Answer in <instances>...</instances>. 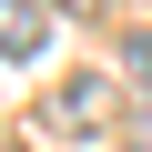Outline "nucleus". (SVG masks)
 Segmentation results:
<instances>
[{"label": "nucleus", "mask_w": 152, "mask_h": 152, "mask_svg": "<svg viewBox=\"0 0 152 152\" xmlns=\"http://www.w3.org/2000/svg\"><path fill=\"white\" fill-rule=\"evenodd\" d=\"M122 102H112V81H102V71H71V81H61V102H51V132H71V142H81V132H102Z\"/></svg>", "instance_id": "obj_1"}, {"label": "nucleus", "mask_w": 152, "mask_h": 152, "mask_svg": "<svg viewBox=\"0 0 152 152\" xmlns=\"http://www.w3.org/2000/svg\"><path fill=\"white\" fill-rule=\"evenodd\" d=\"M51 51V10L41 0H0V61H41Z\"/></svg>", "instance_id": "obj_2"}, {"label": "nucleus", "mask_w": 152, "mask_h": 152, "mask_svg": "<svg viewBox=\"0 0 152 152\" xmlns=\"http://www.w3.org/2000/svg\"><path fill=\"white\" fill-rule=\"evenodd\" d=\"M132 71H142V81H152V41H132Z\"/></svg>", "instance_id": "obj_3"}]
</instances>
